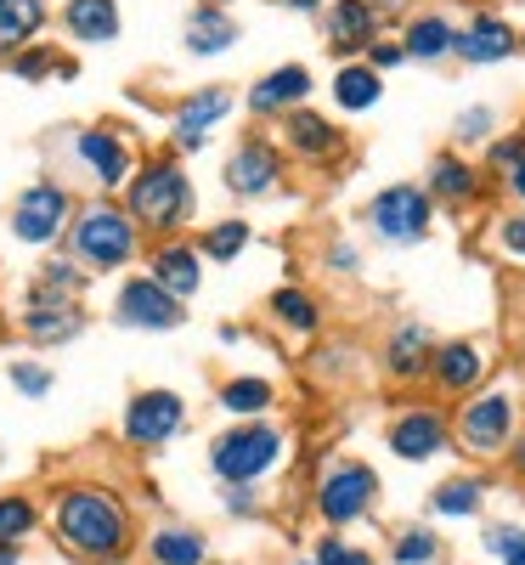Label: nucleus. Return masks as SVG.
Masks as SVG:
<instances>
[{
  "label": "nucleus",
  "mask_w": 525,
  "mask_h": 565,
  "mask_svg": "<svg viewBox=\"0 0 525 565\" xmlns=\"http://www.w3.org/2000/svg\"><path fill=\"white\" fill-rule=\"evenodd\" d=\"M45 521H52V537L63 543V554L85 565H114L130 554V509L108 487H90V481L57 487Z\"/></svg>",
  "instance_id": "obj_1"
},
{
  "label": "nucleus",
  "mask_w": 525,
  "mask_h": 565,
  "mask_svg": "<svg viewBox=\"0 0 525 565\" xmlns=\"http://www.w3.org/2000/svg\"><path fill=\"white\" fill-rule=\"evenodd\" d=\"M125 215L136 226L159 232V238H175L181 221L193 215V181L175 159H148L141 170H130L125 181Z\"/></svg>",
  "instance_id": "obj_2"
},
{
  "label": "nucleus",
  "mask_w": 525,
  "mask_h": 565,
  "mask_svg": "<svg viewBox=\"0 0 525 565\" xmlns=\"http://www.w3.org/2000/svg\"><path fill=\"white\" fill-rule=\"evenodd\" d=\"M68 249H74V260L79 266H90V271H119V266H130V255L141 249V226L119 210V204H85V210H74V221H68Z\"/></svg>",
  "instance_id": "obj_3"
},
{
  "label": "nucleus",
  "mask_w": 525,
  "mask_h": 565,
  "mask_svg": "<svg viewBox=\"0 0 525 565\" xmlns=\"http://www.w3.org/2000/svg\"><path fill=\"white\" fill-rule=\"evenodd\" d=\"M282 430H271L266 418H249V424H232L210 441V469L226 481V487H255L260 476L282 463Z\"/></svg>",
  "instance_id": "obj_4"
},
{
  "label": "nucleus",
  "mask_w": 525,
  "mask_h": 565,
  "mask_svg": "<svg viewBox=\"0 0 525 565\" xmlns=\"http://www.w3.org/2000/svg\"><path fill=\"white\" fill-rule=\"evenodd\" d=\"M68 221H74L68 186L34 181V186H23L18 204H12V238L29 244V249H52L57 238H68Z\"/></svg>",
  "instance_id": "obj_5"
},
{
  "label": "nucleus",
  "mask_w": 525,
  "mask_h": 565,
  "mask_svg": "<svg viewBox=\"0 0 525 565\" xmlns=\"http://www.w3.org/2000/svg\"><path fill=\"white\" fill-rule=\"evenodd\" d=\"M181 430H186V402H181V391H136V396L125 402V418H119L125 447L159 452V447L175 441Z\"/></svg>",
  "instance_id": "obj_6"
},
{
  "label": "nucleus",
  "mask_w": 525,
  "mask_h": 565,
  "mask_svg": "<svg viewBox=\"0 0 525 565\" xmlns=\"http://www.w3.org/2000/svg\"><path fill=\"white\" fill-rule=\"evenodd\" d=\"M373 498H378V476L367 463H356V458H340V463H328L322 469V481H317V514L328 526H351V521H362V514L373 509Z\"/></svg>",
  "instance_id": "obj_7"
},
{
  "label": "nucleus",
  "mask_w": 525,
  "mask_h": 565,
  "mask_svg": "<svg viewBox=\"0 0 525 565\" xmlns=\"http://www.w3.org/2000/svg\"><path fill=\"white\" fill-rule=\"evenodd\" d=\"M458 441H463V452H474V458L508 452V447H514V396H508V391L474 396V402L458 413Z\"/></svg>",
  "instance_id": "obj_8"
},
{
  "label": "nucleus",
  "mask_w": 525,
  "mask_h": 565,
  "mask_svg": "<svg viewBox=\"0 0 525 565\" xmlns=\"http://www.w3.org/2000/svg\"><path fill=\"white\" fill-rule=\"evenodd\" d=\"M367 226L385 244H418L424 232H429V193H424V186H413V181L385 186V193L367 204Z\"/></svg>",
  "instance_id": "obj_9"
},
{
  "label": "nucleus",
  "mask_w": 525,
  "mask_h": 565,
  "mask_svg": "<svg viewBox=\"0 0 525 565\" xmlns=\"http://www.w3.org/2000/svg\"><path fill=\"white\" fill-rule=\"evenodd\" d=\"M114 317H119L125 328H148V334H170V328H181V322H186L181 300H175V295H164L153 277H130V282H119Z\"/></svg>",
  "instance_id": "obj_10"
},
{
  "label": "nucleus",
  "mask_w": 525,
  "mask_h": 565,
  "mask_svg": "<svg viewBox=\"0 0 525 565\" xmlns=\"http://www.w3.org/2000/svg\"><path fill=\"white\" fill-rule=\"evenodd\" d=\"M226 114H232V90H226V85H204V90H193V97L175 103L170 141H175L181 153H199L204 141H210V130H215Z\"/></svg>",
  "instance_id": "obj_11"
},
{
  "label": "nucleus",
  "mask_w": 525,
  "mask_h": 565,
  "mask_svg": "<svg viewBox=\"0 0 525 565\" xmlns=\"http://www.w3.org/2000/svg\"><path fill=\"white\" fill-rule=\"evenodd\" d=\"M282 175V153L271 148L266 136H249L244 148L226 159V193L232 199H266Z\"/></svg>",
  "instance_id": "obj_12"
},
{
  "label": "nucleus",
  "mask_w": 525,
  "mask_h": 565,
  "mask_svg": "<svg viewBox=\"0 0 525 565\" xmlns=\"http://www.w3.org/2000/svg\"><path fill=\"white\" fill-rule=\"evenodd\" d=\"M18 328H23V340H29V345H63V340H74L79 328H85V311H79V300L29 295V306H23Z\"/></svg>",
  "instance_id": "obj_13"
},
{
  "label": "nucleus",
  "mask_w": 525,
  "mask_h": 565,
  "mask_svg": "<svg viewBox=\"0 0 525 565\" xmlns=\"http://www.w3.org/2000/svg\"><path fill=\"white\" fill-rule=\"evenodd\" d=\"M148 277L159 282L164 295L193 300V295H199V282H204V255H199L193 244H181V238H159L153 255H148Z\"/></svg>",
  "instance_id": "obj_14"
},
{
  "label": "nucleus",
  "mask_w": 525,
  "mask_h": 565,
  "mask_svg": "<svg viewBox=\"0 0 525 565\" xmlns=\"http://www.w3.org/2000/svg\"><path fill=\"white\" fill-rule=\"evenodd\" d=\"M447 447V418L436 407H407L396 424H390V452L407 458V463H424Z\"/></svg>",
  "instance_id": "obj_15"
},
{
  "label": "nucleus",
  "mask_w": 525,
  "mask_h": 565,
  "mask_svg": "<svg viewBox=\"0 0 525 565\" xmlns=\"http://www.w3.org/2000/svg\"><path fill=\"white\" fill-rule=\"evenodd\" d=\"M141 554H148V565H210V537L199 526L164 521L141 537Z\"/></svg>",
  "instance_id": "obj_16"
},
{
  "label": "nucleus",
  "mask_w": 525,
  "mask_h": 565,
  "mask_svg": "<svg viewBox=\"0 0 525 565\" xmlns=\"http://www.w3.org/2000/svg\"><path fill=\"white\" fill-rule=\"evenodd\" d=\"M74 153L90 164V175H97V181L108 186V193L130 181V148H125V141H119L114 130H103V125L79 130V136H74Z\"/></svg>",
  "instance_id": "obj_17"
},
{
  "label": "nucleus",
  "mask_w": 525,
  "mask_h": 565,
  "mask_svg": "<svg viewBox=\"0 0 525 565\" xmlns=\"http://www.w3.org/2000/svg\"><path fill=\"white\" fill-rule=\"evenodd\" d=\"M481 373H486V356H481V345H469V340L436 345V356H429V380H436L447 396L474 391V385H481Z\"/></svg>",
  "instance_id": "obj_18"
},
{
  "label": "nucleus",
  "mask_w": 525,
  "mask_h": 565,
  "mask_svg": "<svg viewBox=\"0 0 525 565\" xmlns=\"http://www.w3.org/2000/svg\"><path fill=\"white\" fill-rule=\"evenodd\" d=\"M306 97H311V68L282 63V68H271V74L249 90V108H255V114H294Z\"/></svg>",
  "instance_id": "obj_19"
},
{
  "label": "nucleus",
  "mask_w": 525,
  "mask_h": 565,
  "mask_svg": "<svg viewBox=\"0 0 525 565\" xmlns=\"http://www.w3.org/2000/svg\"><path fill=\"white\" fill-rule=\"evenodd\" d=\"M373 34H378L373 0H333V12H328V45L333 52H367Z\"/></svg>",
  "instance_id": "obj_20"
},
{
  "label": "nucleus",
  "mask_w": 525,
  "mask_h": 565,
  "mask_svg": "<svg viewBox=\"0 0 525 565\" xmlns=\"http://www.w3.org/2000/svg\"><path fill=\"white\" fill-rule=\"evenodd\" d=\"M282 141L300 153V159H333L345 148V136L333 130L322 114H311V108H294V114H282Z\"/></svg>",
  "instance_id": "obj_21"
},
{
  "label": "nucleus",
  "mask_w": 525,
  "mask_h": 565,
  "mask_svg": "<svg viewBox=\"0 0 525 565\" xmlns=\"http://www.w3.org/2000/svg\"><path fill=\"white\" fill-rule=\"evenodd\" d=\"M452 52H458L463 63H503V57L514 52V29H508L503 18L481 12L469 29H458V45H452Z\"/></svg>",
  "instance_id": "obj_22"
},
{
  "label": "nucleus",
  "mask_w": 525,
  "mask_h": 565,
  "mask_svg": "<svg viewBox=\"0 0 525 565\" xmlns=\"http://www.w3.org/2000/svg\"><path fill=\"white\" fill-rule=\"evenodd\" d=\"M429 356H436V345H429L424 322H401L390 334V345H385V367L396 373V380H418V373H429Z\"/></svg>",
  "instance_id": "obj_23"
},
{
  "label": "nucleus",
  "mask_w": 525,
  "mask_h": 565,
  "mask_svg": "<svg viewBox=\"0 0 525 565\" xmlns=\"http://www.w3.org/2000/svg\"><path fill=\"white\" fill-rule=\"evenodd\" d=\"M40 29H45V0H0V57L29 52Z\"/></svg>",
  "instance_id": "obj_24"
},
{
  "label": "nucleus",
  "mask_w": 525,
  "mask_h": 565,
  "mask_svg": "<svg viewBox=\"0 0 525 565\" xmlns=\"http://www.w3.org/2000/svg\"><path fill=\"white\" fill-rule=\"evenodd\" d=\"M63 23H68V34L85 40V45H108V40H119V7H114V0H68Z\"/></svg>",
  "instance_id": "obj_25"
},
{
  "label": "nucleus",
  "mask_w": 525,
  "mask_h": 565,
  "mask_svg": "<svg viewBox=\"0 0 525 565\" xmlns=\"http://www.w3.org/2000/svg\"><path fill=\"white\" fill-rule=\"evenodd\" d=\"M458 45V29L441 18V12H424V18H413L407 23V34H401V52L407 57H418V63H436V57H447Z\"/></svg>",
  "instance_id": "obj_26"
},
{
  "label": "nucleus",
  "mask_w": 525,
  "mask_h": 565,
  "mask_svg": "<svg viewBox=\"0 0 525 565\" xmlns=\"http://www.w3.org/2000/svg\"><path fill=\"white\" fill-rule=\"evenodd\" d=\"M232 40H237V23L221 7H199L193 18H186V52L193 57H221Z\"/></svg>",
  "instance_id": "obj_27"
},
{
  "label": "nucleus",
  "mask_w": 525,
  "mask_h": 565,
  "mask_svg": "<svg viewBox=\"0 0 525 565\" xmlns=\"http://www.w3.org/2000/svg\"><path fill=\"white\" fill-rule=\"evenodd\" d=\"M215 402H221V413H232V418H260L271 402H277V391L266 385V380H255V373H244V380H226L221 391H215Z\"/></svg>",
  "instance_id": "obj_28"
},
{
  "label": "nucleus",
  "mask_w": 525,
  "mask_h": 565,
  "mask_svg": "<svg viewBox=\"0 0 525 565\" xmlns=\"http://www.w3.org/2000/svg\"><path fill=\"white\" fill-rule=\"evenodd\" d=\"M40 532V503L29 492H0V548H23Z\"/></svg>",
  "instance_id": "obj_29"
},
{
  "label": "nucleus",
  "mask_w": 525,
  "mask_h": 565,
  "mask_svg": "<svg viewBox=\"0 0 525 565\" xmlns=\"http://www.w3.org/2000/svg\"><path fill=\"white\" fill-rule=\"evenodd\" d=\"M429 193L447 199V204H469L474 193H481V181H474V170L452 153H441L436 164H429Z\"/></svg>",
  "instance_id": "obj_30"
},
{
  "label": "nucleus",
  "mask_w": 525,
  "mask_h": 565,
  "mask_svg": "<svg viewBox=\"0 0 525 565\" xmlns=\"http://www.w3.org/2000/svg\"><path fill=\"white\" fill-rule=\"evenodd\" d=\"M378 74L367 68V63H345L340 74H333V103L340 108H351V114H362V108H373L378 103Z\"/></svg>",
  "instance_id": "obj_31"
},
{
  "label": "nucleus",
  "mask_w": 525,
  "mask_h": 565,
  "mask_svg": "<svg viewBox=\"0 0 525 565\" xmlns=\"http://www.w3.org/2000/svg\"><path fill=\"white\" fill-rule=\"evenodd\" d=\"M271 322H282L289 334H317L322 311H317V300L306 289H277L271 295Z\"/></svg>",
  "instance_id": "obj_32"
},
{
  "label": "nucleus",
  "mask_w": 525,
  "mask_h": 565,
  "mask_svg": "<svg viewBox=\"0 0 525 565\" xmlns=\"http://www.w3.org/2000/svg\"><path fill=\"white\" fill-rule=\"evenodd\" d=\"M244 249H249V226H244V221H215L204 238H199V255H204V260H221V266L237 260Z\"/></svg>",
  "instance_id": "obj_33"
},
{
  "label": "nucleus",
  "mask_w": 525,
  "mask_h": 565,
  "mask_svg": "<svg viewBox=\"0 0 525 565\" xmlns=\"http://www.w3.org/2000/svg\"><path fill=\"white\" fill-rule=\"evenodd\" d=\"M79 282H85V266L79 260H45L40 277H34V295H57V300H74L79 295Z\"/></svg>",
  "instance_id": "obj_34"
},
{
  "label": "nucleus",
  "mask_w": 525,
  "mask_h": 565,
  "mask_svg": "<svg viewBox=\"0 0 525 565\" xmlns=\"http://www.w3.org/2000/svg\"><path fill=\"white\" fill-rule=\"evenodd\" d=\"M481 481H474V476H463V481H447V487H436V498H429V503H436V514H474V509H481Z\"/></svg>",
  "instance_id": "obj_35"
},
{
  "label": "nucleus",
  "mask_w": 525,
  "mask_h": 565,
  "mask_svg": "<svg viewBox=\"0 0 525 565\" xmlns=\"http://www.w3.org/2000/svg\"><path fill=\"white\" fill-rule=\"evenodd\" d=\"M436 554H441V537L429 532V526H413V532L396 537V559H401V565H429Z\"/></svg>",
  "instance_id": "obj_36"
},
{
  "label": "nucleus",
  "mask_w": 525,
  "mask_h": 565,
  "mask_svg": "<svg viewBox=\"0 0 525 565\" xmlns=\"http://www.w3.org/2000/svg\"><path fill=\"white\" fill-rule=\"evenodd\" d=\"M7 380H12V391L29 396V402L52 396V367H40V362H12V367H7Z\"/></svg>",
  "instance_id": "obj_37"
},
{
  "label": "nucleus",
  "mask_w": 525,
  "mask_h": 565,
  "mask_svg": "<svg viewBox=\"0 0 525 565\" xmlns=\"http://www.w3.org/2000/svg\"><path fill=\"white\" fill-rule=\"evenodd\" d=\"M486 554L497 565H525V532L519 526H492L486 532Z\"/></svg>",
  "instance_id": "obj_38"
},
{
  "label": "nucleus",
  "mask_w": 525,
  "mask_h": 565,
  "mask_svg": "<svg viewBox=\"0 0 525 565\" xmlns=\"http://www.w3.org/2000/svg\"><path fill=\"white\" fill-rule=\"evenodd\" d=\"M12 68H18L23 79H45V74H74V63L52 57V52H45V45H40V52H18V57H12Z\"/></svg>",
  "instance_id": "obj_39"
},
{
  "label": "nucleus",
  "mask_w": 525,
  "mask_h": 565,
  "mask_svg": "<svg viewBox=\"0 0 525 565\" xmlns=\"http://www.w3.org/2000/svg\"><path fill=\"white\" fill-rule=\"evenodd\" d=\"M311 559H317V565H373V554L356 548V543H345V537H322Z\"/></svg>",
  "instance_id": "obj_40"
},
{
  "label": "nucleus",
  "mask_w": 525,
  "mask_h": 565,
  "mask_svg": "<svg viewBox=\"0 0 525 565\" xmlns=\"http://www.w3.org/2000/svg\"><path fill=\"white\" fill-rule=\"evenodd\" d=\"M481 136H492V108H469V114H458V141H481Z\"/></svg>",
  "instance_id": "obj_41"
},
{
  "label": "nucleus",
  "mask_w": 525,
  "mask_h": 565,
  "mask_svg": "<svg viewBox=\"0 0 525 565\" xmlns=\"http://www.w3.org/2000/svg\"><path fill=\"white\" fill-rule=\"evenodd\" d=\"M497 244H503L508 255H525V215H508V221L497 226Z\"/></svg>",
  "instance_id": "obj_42"
},
{
  "label": "nucleus",
  "mask_w": 525,
  "mask_h": 565,
  "mask_svg": "<svg viewBox=\"0 0 525 565\" xmlns=\"http://www.w3.org/2000/svg\"><path fill=\"white\" fill-rule=\"evenodd\" d=\"M525 159V136H514V141H497V148H492V164L497 170H514Z\"/></svg>",
  "instance_id": "obj_43"
},
{
  "label": "nucleus",
  "mask_w": 525,
  "mask_h": 565,
  "mask_svg": "<svg viewBox=\"0 0 525 565\" xmlns=\"http://www.w3.org/2000/svg\"><path fill=\"white\" fill-rule=\"evenodd\" d=\"M328 266H333V271H356V266H362V255H356L351 244H333V249H328Z\"/></svg>",
  "instance_id": "obj_44"
},
{
  "label": "nucleus",
  "mask_w": 525,
  "mask_h": 565,
  "mask_svg": "<svg viewBox=\"0 0 525 565\" xmlns=\"http://www.w3.org/2000/svg\"><path fill=\"white\" fill-rule=\"evenodd\" d=\"M226 509H232V514H249V509H255V492H249V487H232V492H226Z\"/></svg>",
  "instance_id": "obj_45"
},
{
  "label": "nucleus",
  "mask_w": 525,
  "mask_h": 565,
  "mask_svg": "<svg viewBox=\"0 0 525 565\" xmlns=\"http://www.w3.org/2000/svg\"><path fill=\"white\" fill-rule=\"evenodd\" d=\"M508 193H514V199H525V159L508 170Z\"/></svg>",
  "instance_id": "obj_46"
},
{
  "label": "nucleus",
  "mask_w": 525,
  "mask_h": 565,
  "mask_svg": "<svg viewBox=\"0 0 525 565\" xmlns=\"http://www.w3.org/2000/svg\"><path fill=\"white\" fill-rule=\"evenodd\" d=\"M508 452H514V469H519V476H525V436H519V441H514Z\"/></svg>",
  "instance_id": "obj_47"
},
{
  "label": "nucleus",
  "mask_w": 525,
  "mask_h": 565,
  "mask_svg": "<svg viewBox=\"0 0 525 565\" xmlns=\"http://www.w3.org/2000/svg\"><path fill=\"white\" fill-rule=\"evenodd\" d=\"M282 7H294V12H317L322 0H282Z\"/></svg>",
  "instance_id": "obj_48"
},
{
  "label": "nucleus",
  "mask_w": 525,
  "mask_h": 565,
  "mask_svg": "<svg viewBox=\"0 0 525 565\" xmlns=\"http://www.w3.org/2000/svg\"><path fill=\"white\" fill-rule=\"evenodd\" d=\"M0 565H23V559H18V548H0Z\"/></svg>",
  "instance_id": "obj_49"
},
{
  "label": "nucleus",
  "mask_w": 525,
  "mask_h": 565,
  "mask_svg": "<svg viewBox=\"0 0 525 565\" xmlns=\"http://www.w3.org/2000/svg\"><path fill=\"white\" fill-rule=\"evenodd\" d=\"M210 7H232V0H210Z\"/></svg>",
  "instance_id": "obj_50"
},
{
  "label": "nucleus",
  "mask_w": 525,
  "mask_h": 565,
  "mask_svg": "<svg viewBox=\"0 0 525 565\" xmlns=\"http://www.w3.org/2000/svg\"><path fill=\"white\" fill-rule=\"evenodd\" d=\"M294 565H317V559H294Z\"/></svg>",
  "instance_id": "obj_51"
}]
</instances>
